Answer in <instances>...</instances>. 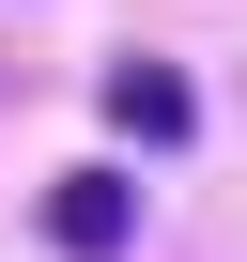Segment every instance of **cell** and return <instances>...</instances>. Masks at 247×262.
<instances>
[{"mask_svg": "<svg viewBox=\"0 0 247 262\" xmlns=\"http://www.w3.org/2000/svg\"><path fill=\"white\" fill-rule=\"evenodd\" d=\"M47 247L62 262H123V247H139V185H123V170H62L47 185Z\"/></svg>", "mask_w": 247, "mask_h": 262, "instance_id": "obj_1", "label": "cell"}, {"mask_svg": "<svg viewBox=\"0 0 247 262\" xmlns=\"http://www.w3.org/2000/svg\"><path fill=\"white\" fill-rule=\"evenodd\" d=\"M108 123H123V139H139V155H170L186 123H201V93H186L170 62H108Z\"/></svg>", "mask_w": 247, "mask_h": 262, "instance_id": "obj_2", "label": "cell"}]
</instances>
